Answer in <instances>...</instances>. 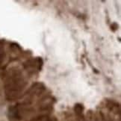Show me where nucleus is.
<instances>
[{"instance_id": "nucleus-1", "label": "nucleus", "mask_w": 121, "mask_h": 121, "mask_svg": "<svg viewBox=\"0 0 121 121\" xmlns=\"http://www.w3.org/2000/svg\"><path fill=\"white\" fill-rule=\"evenodd\" d=\"M24 80L22 75L19 72H15L11 76L7 82L6 92L11 98H15L20 94L21 91L24 87Z\"/></svg>"}, {"instance_id": "nucleus-2", "label": "nucleus", "mask_w": 121, "mask_h": 121, "mask_svg": "<svg viewBox=\"0 0 121 121\" xmlns=\"http://www.w3.org/2000/svg\"><path fill=\"white\" fill-rule=\"evenodd\" d=\"M75 111H76V113L78 115L82 114V111H83V106L82 105H80V104H77L75 106Z\"/></svg>"}]
</instances>
